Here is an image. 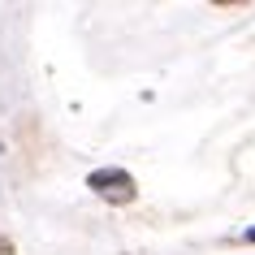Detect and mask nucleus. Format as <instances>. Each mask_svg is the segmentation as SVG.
<instances>
[{
  "label": "nucleus",
  "mask_w": 255,
  "mask_h": 255,
  "mask_svg": "<svg viewBox=\"0 0 255 255\" xmlns=\"http://www.w3.org/2000/svg\"><path fill=\"white\" fill-rule=\"evenodd\" d=\"M87 190H91L95 199H104V203H117V208H126V203L138 199L134 173H130V169H117V164L91 169V173H87Z\"/></svg>",
  "instance_id": "nucleus-1"
},
{
  "label": "nucleus",
  "mask_w": 255,
  "mask_h": 255,
  "mask_svg": "<svg viewBox=\"0 0 255 255\" xmlns=\"http://www.w3.org/2000/svg\"><path fill=\"white\" fill-rule=\"evenodd\" d=\"M0 255H17V247H13V238H9V234H0Z\"/></svg>",
  "instance_id": "nucleus-2"
},
{
  "label": "nucleus",
  "mask_w": 255,
  "mask_h": 255,
  "mask_svg": "<svg viewBox=\"0 0 255 255\" xmlns=\"http://www.w3.org/2000/svg\"><path fill=\"white\" fill-rule=\"evenodd\" d=\"M238 238H242V242H255V229H242Z\"/></svg>",
  "instance_id": "nucleus-3"
}]
</instances>
